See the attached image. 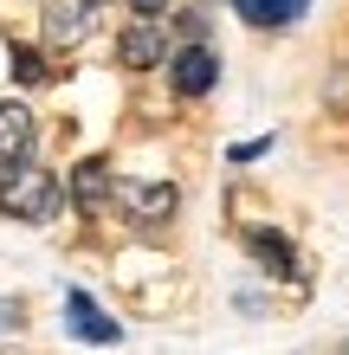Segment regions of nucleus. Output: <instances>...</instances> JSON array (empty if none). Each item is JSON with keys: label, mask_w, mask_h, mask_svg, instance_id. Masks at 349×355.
I'll list each match as a JSON object with an SVG mask.
<instances>
[{"label": "nucleus", "mask_w": 349, "mask_h": 355, "mask_svg": "<svg viewBox=\"0 0 349 355\" xmlns=\"http://www.w3.org/2000/svg\"><path fill=\"white\" fill-rule=\"evenodd\" d=\"M233 13L246 26H259V33H284V26H298L311 13V0H233Z\"/></svg>", "instance_id": "obj_9"}, {"label": "nucleus", "mask_w": 349, "mask_h": 355, "mask_svg": "<svg viewBox=\"0 0 349 355\" xmlns=\"http://www.w3.org/2000/svg\"><path fill=\"white\" fill-rule=\"evenodd\" d=\"M169 52H175V39H169V26H162L155 13H136L130 26L117 33V58L130 71H155V65H169Z\"/></svg>", "instance_id": "obj_3"}, {"label": "nucleus", "mask_w": 349, "mask_h": 355, "mask_svg": "<svg viewBox=\"0 0 349 355\" xmlns=\"http://www.w3.org/2000/svg\"><path fill=\"white\" fill-rule=\"evenodd\" d=\"M19 155H33V110L13 97H0V168Z\"/></svg>", "instance_id": "obj_10"}, {"label": "nucleus", "mask_w": 349, "mask_h": 355, "mask_svg": "<svg viewBox=\"0 0 349 355\" xmlns=\"http://www.w3.org/2000/svg\"><path fill=\"white\" fill-rule=\"evenodd\" d=\"M65 323H71V336H85V343H117L123 336L104 310H97L91 291H65Z\"/></svg>", "instance_id": "obj_8"}, {"label": "nucleus", "mask_w": 349, "mask_h": 355, "mask_svg": "<svg viewBox=\"0 0 349 355\" xmlns=\"http://www.w3.org/2000/svg\"><path fill=\"white\" fill-rule=\"evenodd\" d=\"M246 252H253L265 271H272V278H304V265H298V245L278 233V226H253V233H246Z\"/></svg>", "instance_id": "obj_7"}, {"label": "nucleus", "mask_w": 349, "mask_h": 355, "mask_svg": "<svg viewBox=\"0 0 349 355\" xmlns=\"http://www.w3.org/2000/svg\"><path fill=\"white\" fill-rule=\"evenodd\" d=\"M13 71H19V85H39V78H46V58L33 46H13Z\"/></svg>", "instance_id": "obj_11"}, {"label": "nucleus", "mask_w": 349, "mask_h": 355, "mask_svg": "<svg viewBox=\"0 0 349 355\" xmlns=\"http://www.w3.org/2000/svg\"><path fill=\"white\" fill-rule=\"evenodd\" d=\"M130 7H136V13H155V19H162V13L175 7V0H130Z\"/></svg>", "instance_id": "obj_13"}, {"label": "nucleus", "mask_w": 349, "mask_h": 355, "mask_svg": "<svg viewBox=\"0 0 349 355\" xmlns=\"http://www.w3.org/2000/svg\"><path fill=\"white\" fill-rule=\"evenodd\" d=\"M97 7H110V0H97Z\"/></svg>", "instance_id": "obj_14"}, {"label": "nucleus", "mask_w": 349, "mask_h": 355, "mask_svg": "<svg viewBox=\"0 0 349 355\" xmlns=\"http://www.w3.org/2000/svg\"><path fill=\"white\" fill-rule=\"evenodd\" d=\"M169 85L181 103H194V97H207L220 85V52L207 46V39H188V46H175L169 52Z\"/></svg>", "instance_id": "obj_2"}, {"label": "nucleus", "mask_w": 349, "mask_h": 355, "mask_svg": "<svg viewBox=\"0 0 349 355\" xmlns=\"http://www.w3.org/2000/svg\"><path fill=\"white\" fill-rule=\"evenodd\" d=\"M97 13H104L97 0H46V46L65 52V46H78V39H91Z\"/></svg>", "instance_id": "obj_5"}, {"label": "nucleus", "mask_w": 349, "mask_h": 355, "mask_svg": "<svg viewBox=\"0 0 349 355\" xmlns=\"http://www.w3.org/2000/svg\"><path fill=\"white\" fill-rule=\"evenodd\" d=\"M117 200L130 207L136 226H169L175 207H181V187L175 181H142V187H117Z\"/></svg>", "instance_id": "obj_6"}, {"label": "nucleus", "mask_w": 349, "mask_h": 355, "mask_svg": "<svg viewBox=\"0 0 349 355\" xmlns=\"http://www.w3.org/2000/svg\"><path fill=\"white\" fill-rule=\"evenodd\" d=\"M65 181H58L46 162H33V155H19L7 162V175H0V214L19 220V226H52L58 214H65Z\"/></svg>", "instance_id": "obj_1"}, {"label": "nucleus", "mask_w": 349, "mask_h": 355, "mask_svg": "<svg viewBox=\"0 0 349 355\" xmlns=\"http://www.w3.org/2000/svg\"><path fill=\"white\" fill-rule=\"evenodd\" d=\"M265 149H272V136H253V142H233V149H227V162H239V168H246V162H259Z\"/></svg>", "instance_id": "obj_12"}, {"label": "nucleus", "mask_w": 349, "mask_h": 355, "mask_svg": "<svg viewBox=\"0 0 349 355\" xmlns=\"http://www.w3.org/2000/svg\"><path fill=\"white\" fill-rule=\"evenodd\" d=\"M65 200L78 207V214H104V207L117 200V175H110V162L104 155H85V162H78V168H71V181H65Z\"/></svg>", "instance_id": "obj_4"}]
</instances>
